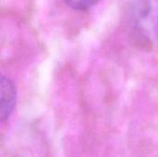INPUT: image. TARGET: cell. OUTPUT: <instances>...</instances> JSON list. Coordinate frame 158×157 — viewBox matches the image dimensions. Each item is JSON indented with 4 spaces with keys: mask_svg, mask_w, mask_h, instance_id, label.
<instances>
[{
    "mask_svg": "<svg viewBox=\"0 0 158 157\" xmlns=\"http://www.w3.org/2000/svg\"><path fill=\"white\" fill-rule=\"evenodd\" d=\"M135 23L140 32L158 38V0H141L136 6Z\"/></svg>",
    "mask_w": 158,
    "mask_h": 157,
    "instance_id": "obj_1",
    "label": "cell"
},
{
    "mask_svg": "<svg viewBox=\"0 0 158 157\" xmlns=\"http://www.w3.org/2000/svg\"><path fill=\"white\" fill-rule=\"evenodd\" d=\"M64 2L73 9L86 10L94 6L99 0H64Z\"/></svg>",
    "mask_w": 158,
    "mask_h": 157,
    "instance_id": "obj_3",
    "label": "cell"
},
{
    "mask_svg": "<svg viewBox=\"0 0 158 157\" xmlns=\"http://www.w3.org/2000/svg\"><path fill=\"white\" fill-rule=\"evenodd\" d=\"M16 101V89L13 82L6 76L1 77V121L10 117Z\"/></svg>",
    "mask_w": 158,
    "mask_h": 157,
    "instance_id": "obj_2",
    "label": "cell"
}]
</instances>
